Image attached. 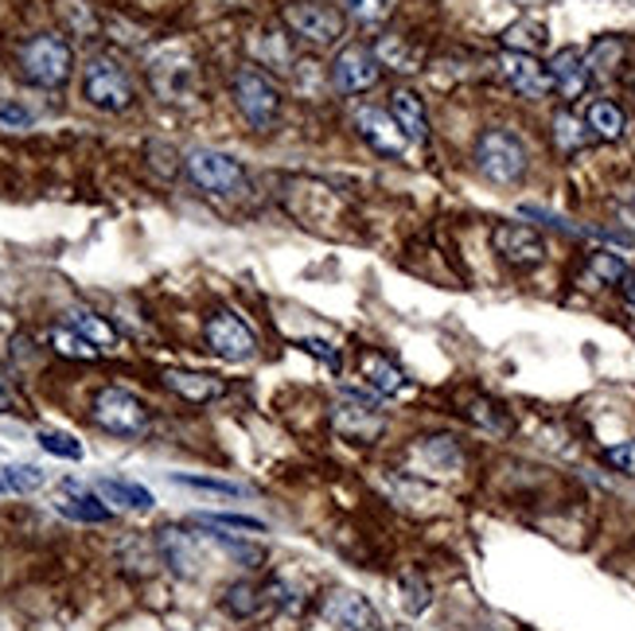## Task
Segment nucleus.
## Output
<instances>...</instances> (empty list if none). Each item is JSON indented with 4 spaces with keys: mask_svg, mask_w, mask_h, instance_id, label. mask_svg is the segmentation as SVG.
Wrapping results in <instances>:
<instances>
[{
    "mask_svg": "<svg viewBox=\"0 0 635 631\" xmlns=\"http://www.w3.org/2000/svg\"><path fill=\"white\" fill-rule=\"evenodd\" d=\"M472 161L476 172L495 187H515L527 179L530 172V149L527 141L510 129H484L476 137V149H472Z\"/></svg>",
    "mask_w": 635,
    "mask_h": 631,
    "instance_id": "f257e3e1",
    "label": "nucleus"
},
{
    "mask_svg": "<svg viewBox=\"0 0 635 631\" xmlns=\"http://www.w3.org/2000/svg\"><path fill=\"white\" fill-rule=\"evenodd\" d=\"M17 67L24 75V83L40 86V90H60V86H67L71 70H75V47L60 32H40L20 43Z\"/></svg>",
    "mask_w": 635,
    "mask_h": 631,
    "instance_id": "f03ea898",
    "label": "nucleus"
},
{
    "mask_svg": "<svg viewBox=\"0 0 635 631\" xmlns=\"http://www.w3.org/2000/svg\"><path fill=\"white\" fill-rule=\"evenodd\" d=\"M83 98L101 113H126L137 101L133 75L114 55H94L83 67Z\"/></svg>",
    "mask_w": 635,
    "mask_h": 631,
    "instance_id": "7ed1b4c3",
    "label": "nucleus"
},
{
    "mask_svg": "<svg viewBox=\"0 0 635 631\" xmlns=\"http://www.w3.org/2000/svg\"><path fill=\"white\" fill-rule=\"evenodd\" d=\"M90 417L98 429H106L109 437H126V440H137L149 433L152 425V413L149 405L141 402L137 394L121 387H101L90 402Z\"/></svg>",
    "mask_w": 635,
    "mask_h": 631,
    "instance_id": "20e7f679",
    "label": "nucleus"
},
{
    "mask_svg": "<svg viewBox=\"0 0 635 631\" xmlns=\"http://www.w3.org/2000/svg\"><path fill=\"white\" fill-rule=\"evenodd\" d=\"M281 20L289 35L309 43V47H335L347 35V17L324 0H293L281 9Z\"/></svg>",
    "mask_w": 635,
    "mask_h": 631,
    "instance_id": "39448f33",
    "label": "nucleus"
},
{
    "mask_svg": "<svg viewBox=\"0 0 635 631\" xmlns=\"http://www.w3.org/2000/svg\"><path fill=\"white\" fill-rule=\"evenodd\" d=\"M230 98H235L238 113H243L254 129H269L281 118V106H284L281 86L258 67L235 70V78H230Z\"/></svg>",
    "mask_w": 635,
    "mask_h": 631,
    "instance_id": "423d86ee",
    "label": "nucleus"
},
{
    "mask_svg": "<svg viewBox=\"0 0 635 631\" xmlns=\"http://www.w3.org/2000/svg\"><path fill=\"white\" fill-rule=\"evenodd\" d=\"M332 429L352 445H370L386 433V413L378 405L375 390H343L332 405Z\"/></svg>",
    "mask_w": 635,
    "mask_h": 631,
    "instance_id": "0eeeda50",
    "label": "nucleus"
},
{
    "mask_svg": "<svg viewBox=\"0 0 635 631\" xmlns=\"http://www.w3.org/2000/svg\"><path fill=\"white\" fill-rule=\"evenodd\" d=\"M184 172L200 192L218 195V199H230V195L246 192V168L230 156V152L218 149H192L184 161Z\"/></svg>",
    "mask_w": 635,
    "mask_h": 631,
    "instance_id": "6e6552de",
    "label": "nucleus"
},
{
    "mask_svg": "<svg viewBox=\"0 0 635 631\" xmlns=\"http://www.w3.org/2000/svg\"><path fill=\"white\" fill-rule=\"evenodd\" d=\"M203 344L211 355H218L223 362H250L258 355V336H254L250 324L230 308L211 312L203 320Z\"/></svg>",
    "mask_w": 635,
    "mask_h": 631,
    "instance_id": "1a4fd4ad",
    "label": "nucleus"
},
{
    "mask_svg": "<svg viewBox=\"0 0 635 631\" xmlns=\"http://www.w3.org/2000/svg\"><path fill=\"white\" fill-rule=\"evenodd\" d=\"M383 83V63L367 43H347L332 59V86L340 94H367Z\"/></svg>",
    "mask_w": 635,
    "mask_h": 631,
    "instance_id": "9d476101",
    "label": "nucleus"
},
{
    "mask_svg": "<svg viewBox=\"0 0 635 631\" xmlns=\"http://www.w3.org/2000/svg\"><path fill=\"white\" fill-rule=\"evenodd\" d=\"M492 250L510 270H535L546 261V238L527 222H495L492 227Z\"/></svg>",
    "mask_w": 635,
    "mask_h": 631,
    "instance_id": "9b49d317",
    "label": "nucleus"
},
{
    "mask_svg": "<svg viewBox=\"0 0 635 631\" xmlns=\"http://www.w3.org/2000/svg\"><path fill=\"white\" fill-rule=\"evenodd\" d=\"M499 75L518 98L527 101H542L550 98L553 83H550V70L546 63H538V55H523V51H503L499 55Z\"/></svg>",
    "mask_w": 635,
    "mask_h": 631,
    "instance_id": "f8f14e48",
    "label": "nucleus"
},
{
    "mask_svg": "<svg viewBox=\"0 0 635 631\" xmlns=\"http://www.w3.org/2000/svg\"><path fill=\"white\" fill-rule=\"evenodd\" d=\"M550 70L553 94H561V101H577L585 98L589 83H593V70H589V59L581 47H558L546 63Z\"/></svg>",
    "mask_w": 635,
    "mask_h": 631,
    "instance_id": "ddd939ff",
    "label": "nucleus"
},
{
    "mask_svg": "<svg viewBox=\"0 0 635 631\" xmlns=\"http://www.w3.org/2000/svg\"><path fill=\"white\" fill-rule=\"evenodd\" d=\"M200 542H203V534H192V531H184V526H164V531L157 534L160 557H164V565L176 573V577H195V573H200V565H203Z\"/></svg>",
    "mask_w": 635,
    "mask_h": 631,
    "instance_id": "4468645a",
    "label": "nucleus"
},
{
    "mask_svg": "<svg viewBox=\"0 0 635 631\" xmlns=\"http://www.w3.org/2000/svg\"><path fill=\"white\" fill-rule=\"evenodd\" d=\"M324 616L343 631H383V620H378L375 605L359 592L335 589L332 597L324 600Z\"/></svg>",
    "mask_w": 635,
    "mask_h": 631,
    "instance_id": "2eb2a0df",
    "label": "nucleus"
},
{
    "mask_svg": "<svg viewBox=\"0 0 635 631\" xmlns=\"http://www.w3.org/2000/svg\"><path fill=\"white\" fill-rule=\"evenodd\" d=\"M355 133L378 152V156H401L406 152V133L398 129V121L386 110H375V106H363L355 113Z\"/></svg>",
    "mask_w": 635,
    "mask_h": 631,
    "instance_id": "dca6fc26",
    "label": "nucleus"
},
{
    "mask_svg": "<svg viewBox=\"0 0 635 631\" xmlns=\"http://www.w3.org/2000/svg\"><path fill=\"white\" fill-rule=\"evenodd\" d=\"M164 387L172 390L176 398L192 405H207V402H218L226 398V382L218 374H207V371H184V367H168L164 371Z\"/></svg>",
    "mask_w": 635,
    "mask_h": 631,
    "instance_id": "f3484780",
    "label": "nucleus"
},
{
    "mask_svg": "<svg viewBox=\"0 0 635 631\" xmlns=\"http://www.w3.org/2000/svg\"><path fill=\"white\" fill-rule=\"evenodd\" d=\"M386 113L398 121V129L406 133V141L426 144L429 137H433V129H429L426 98H421V94H413L410 86H398V90L390 94V110H386Z\"/></svg>",
    "mask_w": 635,
    "mask_h": 631,
    "instance_id": "a211bd4d",
    "label": "nucleus"
},
{
    "mask_svg": "<svg viewBox=\"0 0 635 631\" xmlns=\"http://www.w3.org/2000/svg\"><path fill=\"white\" fill-rule=\"evenodd\" d=\"M359 379H363V387L375 390L378 398H394L410 387V382H406V371L383 351H359Z\"/></svg>",
    "mask_w": 635,
    "mask_h": 631,
    "instance_id": "6ab92c4d",
    "label": "nucleus"
},
{
    "mask_svg": "<svg viewBox=\"0 0 635 631\" xmlns=\"http://www.w3.org/2000/svg\"><path fill=\"white\" fill-rule=\"evenodd\" d=\"M413 460L421 464V471L452 476V471L464 468V448L452 437H421L418 445H413Z\"/></svg>",
    "mask_w": 635,
    "mask_h": 631,
    "instance_id": "aec40b11",
    "label": "nucleus"
},
{
    "mask_svg": "<svg viewBox=\"0 0 635 631\" xmlns=\"http://www.w3.org/2000/svg\"><path fill=\"white\" fill-rule=\"evenodd\" d=\"M67 324L78 331V336L90 339V344L98 347L101 355L118 351V347H121V331L114 328V324H109L101 312H94V308H83V304H75V308L67 312Z\"/></svg>",
    "mask_w": 635,
    "mask_h": 631,
    "instance_id": "412c9836",
    "label": "nucleus"
},
{
    "mask_svg": "<svg viewBox=\"0 0 635 631\" xmlns=\"http://www.w3.org/2000/svg\"><path fill=\"white\" fill-rule=\"evenodd\" d=\"M550 141L561 156H577V152H585L596 137H593V129L585 126V118H577L573 110H558L550 118Z\"/></svg>",
    "mask_w": 635,
    "mask_h": 631,
    "instance_id": "4be33fe9",
    "label": "nucleus"
},
{
    "mask_svg": "<svg viewBox=\"0 0 635 631\" xmlns=\"http://www.w3.org/2000/svg\"><path fill=\"white\" fill-rule=\"evenodd\" d=\"M266 605H269L266 585L235 581L223 589V612L230 616V620H254V616L266 612Z\"/></svg>",
    "mask_w": 635,
    "mask_h": 631,
    "instance_id": "5701e85b",
    "label": "nucleus"
},
{
    "mask_svg": "<svg viewBox=\"0 0 635 631\" xmlns=\"http://www.w3.org/2000/svg\"><path fill=\"white\" fill-rule=\"evenodd\" d=\"M585 126L593 129L596 141H620V137L627 133V113H624V106H616L612 98H596V101H589Z\"/></svg>",
    "mask_w": 635,
    "mask_h": 631,
    "instance_id": "b1692460",
    "label": "nucleus"
},
{
    "mask_svg": "<svg viewBox=\"0 0 635 631\" xmlns=\"http://www.w3.org/2000/svg\"><path fill=\"white\" fill-rule=\"evenodd\" d=\"M585 273L596 289H616L632 278V265H627V258H620L612 250H593L585 258Z\"/></svg>",
    "mask_w": 635,
    "mask_h": 631,
    "instance_id": "393cba45",
    "label": "nucleus"
},
{
    "mask_svg": "<svg viewBox=\"0 0 635 631\" xmlns=\"http://www.w3.org/2000/svg\"><path fill=\"white\" fill-rule=\"evenodd\" d=\"M67 488V499L60 503V514H67V519H75V522H90V526H98V522H109V507H106V499H98V496H90V491H83V488H75V483H63Z\"/></svg>",
    "mask_w": 635,
    "mask_h": 631,
    "instance_id": "a878e982",
    "label": "nucleus"
},
{
    "mask_svg": "<svg viewBox=\"0 0 635 631\" xmlns=\"http://www.w3.org/2000/svg\"><path fill=\"white\" fill-rule=\"evenodd\" d=\"M98 496L106 499V503H118L126 507V511H152V491L141 488V483H129V480H114V476H101L98 480Z\"/></svg>",
    "mask_w": 635,
    "mask_h": 631,
    "instance_id": "bb28decb",
    "label": "nucleus"
},
{
    "mask_svg": "<svg viewBox=\"0 0 635 631\" xmlns=\"http://www.w3.org/2000/svg\"><path fill=\"white\" fill-rule=\"evenodd\" d=\"M469 421L472 425H480V429H487L492 437H510V429H515V421H510V413L503 410L499 402H492V398H472L469 402Z\"/></svg>",
    "mask_w": 635,
    "mask_h": 631,
    "instance_id": "cd10ccee",
    "label": "nucleus"
},
{
    "mask_svg": "<svg viewBox=\"0 0 635 631\" xmlns=\"http://www.w3.org/2000/svg\"><path fill=\"white\" fill-rule=\"evenodd\" d=\"M47 483V471L35 464H9L0 468V496H32Z\"/></svg>",
    "mask_w": 635,
    "mask_h": 631,
    "instance_id": "c85d7f7f",
    "label": "nucleus"
},
{
    "mask_svg": "<svg viewBox=\"0 0 635 631\" xmlns=\"http://www.w3.org/2000/svg\"><path fill=\"white\" fill-rule=\"evenodd\" d=\"M624 55H627V43L620 40V35H601V40L589 47L585 59H589V70H593V75L609 78L624 67Z\"/></svg>",
    "mask_w": 635,
    "mask_h": 631,
    "instance_id": "c756f323",
    "label": "nucleus"
},
{
    "mask_svg": "<svg viewBox=\"0 0 635 631\" xmlns=\"http://www.w3.org/2000/svg\"><path fill=\"white\" fill-rule=\"evenodd\" d=\"M47 347L55 355H63V359H75V362H94L101 355L98 347H94L86 336H78L71 324H67V328H51L47 331Z\"/></svg>",
    "mask_w": 635,
    "mask_h": 631,
    "instance_id": "7c9ffc66",
    "label": "nucleus"
},
{
    "mask_svg": "<svg viewBox=\"0 0 635 631\" xmlns=\"http://www.w3.org/2000/svg\"><path fill=\"white\" fill-rule=\"evenodd\" d=\"M207 526V522H203ZM207 542H215L223 554H230L235 562H243L246 569H261L266 565V550L261 546H254V542H243V538H235V534H223L218 526H207V534H203Z\"/></svg>",
    "mask_w": 635,
    "mask_h": 631,
    "instance_id": "2f4dec72",
    "label": "nucleus"
},
{
    "mask_svg": "<svg viewBox=\"0 0 635 631\" xmlns=\"http://www.w3.org/2000/svg\"><path fill=\"white\" fill-rule=\"evenodd\" d=\"M375 55H378V63H383V70L390 67V70H401V75H413V70H421L418 67V55H413L410 47H406V40L401 35H383V40L375 43Z\"/></svg>",
    "mask_w": 635,
    "mask_h": 631,
    "instance_id": "473e14b6",
    "label": "nucleus"
},
{
    "mask_svg": "<svg viewBox=\"0 0 635 631\" xmlns=\"http://www.w3.org/2000/svg\"><path fill=\"white\" fill-rule=\"evenodd\" d=\"M546 47V28L535 20H518L503 32V51H523V55H538Z\"/></svg>",
    "mask_w": 635,
    "mask_h": 631,
    "instance_id": "72a5a7b5",
    "label": "nucleus"
},
{
    "mask_svg": "<svg viewBox=\"0 0 635 631\" xmlns=\"http://www.w3.org/2000/svg\"><path fill=\"white\" fill-rule=\"evenodd\" d=\"M35 440H40L43 453L60 456V460H83V440H75L63 429H40L35 433Z\"/></svg>",
    "mask_w": 635,
    "mask_h": 631,
    "instance_id": "f704fd0d",
    "label": "nucleus"
},
{
    "mask_svg": "<svg viewBox=\"0 0 635 631\" xmlns=\"http://www.w3.org/2000/svg\"><path fill=\"white\" fill-rule=\"evenodd\" d=\"M200 522L207 526H218V531H246V534H266V522L250 519V514H200Z\"/></svg>",
    "mask_w": 635,
    "mask_h": 631,
    "instance_id": "c9c22d12",
    "label": "nucleus"
},
{
    "mask_svg": "<svg viewBox=\"0 0 635 631\" xmlns=\"http://www.w3.org/2000/svg\"><path fill=\"white\" fill-rule=\"evenodd\" d=\"M347 4V12H352L355 20H363V24H383L386 17H390V0H343Z\"/></svg>",
    "mask_w": 635,
    "mask_h": 631,
    "instance_id": "e433bc0d",
    "label": "nucleus"
},
{
    "mask_svg": "<svg viewBox=\"0 0 635 631\" xmlns=\"http://www.w3.org/2000/svg\"><path fill=\"white\" fill-rule=\"evenodd\" d=\"M176 483L184 488H195V491H215V496H246V488L230 480H211V476H176Z\"/></svg>",
    "mask_w": 635,
    "mask_h": 631,
    "instance_id": "4c0bfd02",
    "label": "nucleus"
},
{
    "mask_svg": "<svg viewBox=\"0 0 635 631\" xmlns=\"http://www.w3.org/2000/svg\"><path fill=\"white\" fill-rule=\"evenodd\" d=\"M604 464L616 471H624V476H632L635 480V440H620V445L604 448Z\"/></svg>",
    "mask_w": 635,
    "mask_h": 631,
    "instance_id": "58836bf2",
    "label": "nucleus"
},
{
    "mask_svg": "<svg viewBox=\"0 0 635 631\" xmlns=\"http://www.w3.org/2000/svg\"><path fill=\"white\" fill-rule=\"evenodd\" d=\"M401 589H406V612H426L429 600H433V592H429V585L421 577H406Z\"/></svg>",
    "mask_w": 635,
    "mask_h": 631,
    "instance_id": "ea45409f",
    "label": "nucleus"
},
{
    "mask_svg": "<svg viewBox=\"0 0 635 631\" xmlns=\"http://www.w3.org/2000/svg\"><path fill=\"white\" fill-rule=\"evenodd\" d=\"M297 347H301V351H309V355H316L320 362H327V367H335V371H340V347H335L332 339L304 336V339H297Z\"/></svg>",
    "mask_w": 635,
    "mask_h": 631,
    "instance_id": "a19ab883",
    "label": "nucleus"
},
{
    "mask_svg": "<svg viewBox=\"0 0 635 631\" xmlns=\"http://www.w3.org/2000/svg\"><path fill=\"white\" fill-rule=\"evenodd\" d=\"M612 215H616L620 227L635 235V187H627V192L616 195V203H612Z\"/></svg>",
    "mask_w": 635,
    "mask_h": 631,
    "instance_id": "79ce46f5",
    "label": "nucleus"
},
{
    "mask_svg": "<svg viewBox=\"0 0 635 631\" xmlns=\"http://www.w3.org/2000/svg\"><path fill=\"white\" fill-rule=\"evenodd\" d=\"M0 126H12V129H28L32 126V113L17 101H0Z\"/></svg>",
    "mask_w": 635,
    "mask_h": 631,
    "instance_id": "37998d69",
    "label": "nucleus"
},
{
    "mask_svg": "<svg viewBox=\"0 0 635 631\" xmlns=\"http://www.w3.org/2000/svg\"><path fill=\"white\" fill-rule=\"evenodd\" d=\"M17 410V387H12V374L0 367V413Z\"/></svg>",
    "mask_w": 635,
    "mask_h": 631,
    "instance_id": "c03bdc74",
    "label": "nucleus"
},
{
    "mask_svg": "<svg viewBox=\"0 0 635 631\" xmlns=\"http://www.w3.org/2000/svg\"><path fill=\"white\" fill-rule=\"evenodd\" d=\"M632 90H635V75H632Z\"/></svg>",
    "mask_w": 635,
    "mask_h": 631,
    "instance_id": "a18cd8bd",
    "label": "nucleus"
}]
</instances>
